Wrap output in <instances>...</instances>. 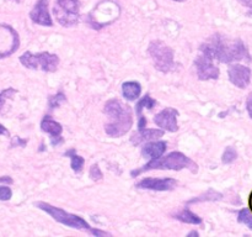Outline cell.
I'll list each match as a JSON object with an SVG mask.
<instances>
[{"mask_svg":"<svg viewBox=\"0 0 252 237\" xmlns=\"http://www.w3.org/2000/svg\"><path fill=\"white\" fill-rule=\"evenodd\" d=\"M201 52L211 56L214 61L230 63L235 61H243L245 58H250L245 44L241 40L229 41L221 35H216L211 37L206 43L201 46Z\"/></svg>","mask_w":252,"mask_h":237,"instance_id":"cell-1","label":"cell"},{"mask_svg":"<svg viewBox=\"0 0 252 237\" xmlns=\"http://www.w3.org/2000/svg\"><path fill=\"white\" fill-rule=\"evenodd\" d=\"M105 113L110 118V122L105 126L106 133L112 137H121L126 135L132 127V114L128 106H125L117 99L107 101Z\"/></svg>","mask_w":252,"mask_h":237,"instance_id":"cell-2","label":"cell"},{"mask_svg":"<svg viewBox=\"0 0 252 237\" xmlns=\"http://www.w3.org/2000/svg\"><path fill=\"white\" fill-rule=\"evenodd\" d=\"M184 168H191L192 170H197V165L189 159V157L181 152H172L167 155L166 157H159L157 159H152L149 163L142 167L140 169H135L132 172L133 177L139 175L140 173L150 169H174L181 170Z\"/></svg>","mask_w":252,"mask_h":237,"instance_id":"cell-3","label":"cell"},{"mask_svg":"<svg viewBox=\"0 0 252 237\" xmlns=\"http://www.w3.org/2000/svg\"><path fill=\"white\" fill-rule=\"evenodd\" d=\"M36 206L38 209L43 210L46 211L47 214L51 215L56 221L61 222V224L65 225V226L73 227V229H78V230H84V231H89L91 232L93 235H96V236H103L106 235V232L100 231V230H95L80 216H76V215L69 214V212L64 211V210L59 209V207L52 206V205L47 204V202H36Z\"/></svg>","mask_w":252,"mask_h":237,"instance_id":"cell-4","label":"cell"},{"mask_svg":"<svg viewBox=\"0 0 252 237\" xmlns=\"http://www.w3.org/2000/svg\"><path fill=\"white\" fill-rule=\"evenodd\" d=\"M20 62L30 69L41 68L44 72H54L57 67H58L59 58L56 54L48 53V52H42V53L38 54H33L31 52H25L20 57Z\"/></svg>","mask_w":252,"mask_h":237,"instance_id":"cell-5","label":"cell"},{"mask_svg":"<svg viewBox=\"0 0 252 237\" xmlns=\"http://www.w3.org/2000/svg\"><path fill=\"white\" fill-rule=\"evenodd\" d=\"M155 67L160 72H169L174 68V52L161 41H154L148 48Z\"/></svg>","mask_w":252,"mask_h":237,"instance_id":"cell-6","label":"cell"},{"mask_svg":"<svg viewBox=\"0 0 252 237\" xmlns=\"http://www.w3.org/2000/svg\"><path fill=\"white\" fill-rule=\"evenodd\" d=\"M79 0H57L53 12L58 22L63 26H73L79 19Z\"/></svg>","mask_w":252,"mask_h":237,"instance_id":"cell-7","label":"cell"},{"mask_svg":"<svg viewBox=\"0 0 252 237\" xmlns=\"http://www.w3.org/2000/svg\"><path fill=\"white\" fill-rule=\"evenodd\" d=\"M194 66L197 69V76L202 80L206 79H217L219 77L218 67L214 64V59L207 53L201 52L194 61Z\"/></svg>","mask_w":252,"mask_h":237,"instance_id":"cell-8","label":"cell"},{"mask_svg":"<svg viewBox=\"0 0 252 237\" xmlns=\"http://www.w3.org/2000/svg\"><path fill=\"white\" fill-rule=\"evenodd\" d=\"M177 185V182L172 178H145L137 184V188L140 189L157 190V192H165V190L174 189Z\"/></svg>","mask_w":252,"mask_h":237,"instance_id":"cell-9","label":"cell"},{"mask_svg":"<svg viewBox=\"0 0 252 237\" xmlns=\"http://www.w3.org/2000/svg\"><path fill=\"white\" fill-rule=\"evenodd\" d=\"M177 116H179V113L175 109L167 108L155 115L154 122L159 127L164 128V130L175 132L179 128V126H177Z\"/></svg>","mask_w":252,"mask_h":237,"instance_id":"cell-10","label":"cell"},{"mask_svg":"<svg viewBox=\"0 0 252 237\" xmlns=\"http://www.w3.org/2000/svg\"><path fill=\"white\" fill-rule=\"evenodd\" d=\"M228 74L231 83L238 86V88L244 89L250 83L251 71L248 67L241 66V64H233V66L229 67Z\"/></svg>","mask_w":252,"mask_h":237,"instance_id":"cell-11","label":"cell"},{"mask_svg":"<svg viewBox=\"0 0 252 237\" xmlns=\"http://www.w3.org/2000/svg\"><path fill=\"white\" fill-rule=\"evenodd\" d=\"M30 17L34 24L42 25V26H52L53 22L48 12V0H38L32 9Z\"/></svg>","mask_w":252,"mask_h":237,"instance_id":"cell-12","label":"cell"},{"mask_svg":"<svg viewBox=\"0 0 252 237\" xmlns=\"http://www.w3.org/2000/svg\"><path fill=\"white\" fill-rule=\"evenodd\" d=\"M166 151V143L164 141H157V142H150L143 147L142 155L145 158H150V159H157V158L161 157Z\"/></svg>","mask_w":252,"mask_h":237,"instance_id":"cell-13","label":"cell"},{"mask_svg":"<svg viewBox=\"0 0 252 237\" xmlns=\"http://www.w3.org/2000/svg\"><path fill=\"white\" fill-rule=\"evenodd\" d=\"M164 135V131L161 130H155V128H142V130L138 131V133L132 136L130 141H132L133 145H140L143 142H147V141L153 140V138H159Z\"/></svg>","mask_w":252,"mask_h":237,"instance_id":"cell-14","label":"cell"},{"mask_svg":"<svg viewBox=\"0 0 252 237\" xmlns=\"http://www.w3.org/2000/svg\"><path fill=\"white\" fill-rule=\"evenodd\" d=\"M140 91H142V86L137 81H126L122 85V93L123 96L128 100H135L139 98Z\"/></svg>","mask_w":252,"mask_h":237,"instance_id":"cell-15","label":"cell"},{"mask_svg":"<svg viewBox=\"0 0 252 237\" xmlns=\"http://www.w3.org/2000/svg\"><path fill=\"white\" fill-rule=\"evenodd\" d=\"M41 128L44 131V132L49 133L52 137H59L62 133L61 123H58L57 121H54L53 118H49V116H46V118L42 120Z\"/></svg>","mask_w":252,"mask_h":237,"instance_id":"cell-16","label":"cell"},{"mask_svg":"<svg viewBox=\"0 0 252 237\" xmlns=\"http://www.w3.org/2000/svg\"><path fill=\"white\" fill-rule=\"evenodd\" d=\"M177 220L185 222V224H192V225H199L202 222V219L199 216H197L196 214H193L192 211H189V209L182 210L181 212L175 215Z\"/></svg>","mask_w":252,"mask_h":237,"instance_id":"cell-17","label":"cell"},{"mask_svg":"<svg viewBox=\"0 0 252 237\" xmlns=\"http://www.w3.org/2000/svg\"><path fill=\"white\" fill-rule=\"evenodd\" d=\"M66 156H69L71 159V168H73L74 172H81V169H83V165H84V158L80 157V156L75 155V152H74V150L71 151H68V152L65 153Z\"/></svg>","mask_w":252,"mask_h":237,"instance_id":"cell-18","label":"cell"},{"mask_svg":"<svg viewBox=\"0 0 252 237\" xmlns=\"http://www.w3.org/2000/svg\"><path fill=\"white\" fill-rule=\"evenodd\" d=\"M155 104H157V101H155L154 99L150 98L149 95H145L144 98L140 99L139 103L137 104V106H135V110H137L138 115H140V114H142L143 108L153 109V108H154V106H155Z\"/></svg>","mask_w":252,"mask_h":237,"instance_id":"cell-19","label":"cell"},{"mask_svg":"<svg viewBox=\"0 0 252 237\" xmlns=\"http://www.w3.org/2000/svg\"><path fill=\"white\" fill-rule=\"evenodd\" d=\"M238 220H239V222L246 225L249 229L252 230V214L250 211H249L248 209H244V210H241L240 212H239Z\"/></svg>","mask_w":252,"mask_h":237,"instance_id":"cell-20","label":"cell"},{"mask_svg":"<svg viewBox=\"0 0 252 237\" xmlns=\"http://www.w3.org/2000/svg\"><path fill=\"white\" fill-rule=\"evenodd\" d=\"M236 157H238L236 151L234 150L233 147H226L223 153V159L221 160H223V163H225V164H229V163L234 162V160L236 159Z\"/></svg>","mask_w":252,"mask_h":237,"instance_id":"cell-21","label":"cell"},{"mask_svg":"<svg viewBox=\"0 0 252 237\" xmlns=\"http://www.w3.org/2000/svg\"><path fill=\"white\" fill-rule=\"evenodd\" d=\"M220 197L221 195L219 194V193L209 189L208 192H207V194L202 195V197L197 198V199H193L191 202H198V201H203V200H218V199H220Z\"/></svg>","mask_w":252,"mask_h":237,"instance_id":"cell-22","label":"cell"},{"mask_svg":"<svg viewBox=\"0 0 252 237\" xmlns=\"http://www.w3.org/2000/svg\"><path fill=\"white\" fill-rule=\"evenodd\" d=\"M64 100H65V96H64L63 93L56 94V95H53V96H51V98H49V100H48L49 101V108H51V109L57 108V106L61 105V104L63 103Z\"/></svg>","mask_w":252,"mask_h":237,"instance_id":"cell-23","label":"cell"},{"mask_svg":"<svg viewBox=\"0 0 252 237\" xmlns=\"http://www.w3.org/2000/svg\"><path fill=\"white\" fill-rule=\"evenodd\" d=\"M15 93H16V90H15V89H12V88L5 89V90H2L1 93H0V111H1V109H2V106H4L6 99H9L10 96L14 95Z\"/></svg>","mask_w":252,"mask_h":237,"instance_id":"cell-24","label":"cell"},{"mask_svg":"<svg viewBox=\"0 0 252 237\" xmlns=\"http://www.w3.org/2000/svg\"><path fill=\"white\" fill-rule=\"evenodd\" d=\"M12 195V192L11 189H10L9 187H6V185H1L0 187V200H9L10 198H11Z\"/></svg>","mask_w":252,"mask_h":237,"instance_id":"cell-25","label":"cell"},{"mask_svg":"<svg viewBox=\"0 0 252 237\" xmlns=\"http://www.w3.org/2000/svg\"><path fill=\"white\" fill-rule=\"evenodd\" d=\"M90 177L93 178L94 180H100L102 178V173H101L100 168H98L97 164H94L90 169Z\"/></svg>","mask_w":252,"mask_h":237,"instance_id":"cell-26","label":"cell"},{"mask_svg":"<svg viewBox=\"0 0 252 237\" xmlns=\"http://www.w3.org/2000/svg\"><path fill=\"white\" fill-rule=\"evenodd\" d=\"M246 109H248V113L250 115V118H252V93L249 94L248 100H246Z\"/></svg>","mask_w":252,"mask_h":237,"instance_id":"cell-27","label":"cell"},{"mask_svg":"<svg viewBox=\"0 0 252 237\" xmlns=\"http://www.w3.org/2000/svg\"><path fill=\"white\" fill-rule=\"evenodd\" d=\"M241 2H243L245 6H248L249 9H250L252 11V0H241Z\"/></svg>","mask_w":252,"mask_h":237,"instance_id":"cell-28","label":"cell"},{"mask_svg":"<svg viewBox=\"0 0 252 237\" xmlns=\"http://www.w3.org/2000/svg\"><path fill=\"white\" fill-rule=\"evenodd\" d=\"M0 135H9V132H7V130L6 128L4 127V126L2 125H0Z\"/></svg>","mask_w":252,"mask_h":237,"instance_id":"cell-29","label":"cell"},{"mask_svg":"<svg viewBox=\"0 0 252 237\" xmlns=\"http://www.w3.org/2000/svg\"><path fill=\"white\" fill-rule=\"evenodd\" d=\"M194 235H196V236H198V232L193 231V232H191V234H189V236H194Z\"/></svg>","mask_w":252,"mask_h":237,"instance_id":"cell-30","label":"cell"},{"mask_svg":"<svg viewBox=\"0 0 252 237\" xmlns=\"http://www.w3.org/2000/svg\"><path fill=\"white\" fill-rule=\"evenodd\" d=\"M250 204H251V206H252V197H251V200H250Z\"/></svg>","mask_w":252,"mask_h":237,"instance_id":"cell-31","label":"cell"},{"mask_svg":"<svg viewBox=\"0 0 252 237\" xmlns=\"http://www.w3.org/2000/svg\"><path fill=\"white\" fill-rule=\"evenodd\" d=\"M176 1H182V0H176Z\"/></svg>","mask_w":252,"mask_h":237,"instance_id":"cell-32","label":"cell"}]
</instances>
